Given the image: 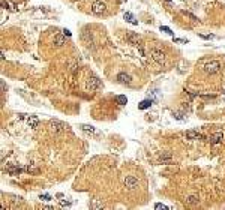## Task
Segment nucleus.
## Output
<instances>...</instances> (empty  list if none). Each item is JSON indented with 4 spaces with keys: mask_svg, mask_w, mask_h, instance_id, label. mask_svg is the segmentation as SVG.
Returning <instances> with one entry per match:
<instances>
[{
    "mask_svg": "<svg viewBox=\"0 0 225 210\" xmlns=\"http://www.w3.org/2000/svg\"><path fill=\"white\" fill-rule=\"evenodd\" d=\"M150 56H152V59L155 60L158 65H161V66H164L165 65V62H167V57H165V52L162 51V50H158V48H152L150 50Z\"/></svg>",
    "mask_w": 225,
    "mask_h": 210,
    "instance_id": "obj_1",
    "label": "nucleus"
},
{
    "mask_svg": "<svg viewBox=\"0 0 225 210\" xmlns=\"http://www.w3.org/2000/svg\"><path fill=\"white\" fill-rule=\"evenodd\" d=\"M123 185H125V188H126L128 191H134V189L138 188L140 180L135 177V176H125V179H123Z\"/></svg>",
    "mask_w": 225,
    "mask_h": 210,
    "instance_id": "obj_2",
    "label": "nucleus"
},
{
    "mask_svg": "<svg viewBox=\"0 0 225 210\" xmlns=\"http://www.w3.org/2000/svg\"><path fill=\"white\" fill-rule=\"evenodd\" d=\"M90 9H92L93 14H96V15H102V14L107 12V3H105L104 0H95V2L92 3Z\"/></svg>",
    "mask_w": 225,
    "mask_h": 210,
    "instance_id": "obj_3",
    "label": "nucleus"
},
{
    "mask_svg": "<svg viewBox=\"0 0 225 210\" xmlns=\"http://www.w3.org/2000/svg\"><path fill=\"white\" fill-rule=\"evenodd\" d=\"M204 72L206 74H209V75H213V74H216V72H219V69H221V63L218 62V60H210V62H207L206 65H204Z\"/></svg>",
    "mask_w": 225,
    "mask_h": 210,
    "instance_id": "obj_4",
    "label": "nucleus"
},
{
    "mask_svg": "<svg viewBox=\"0 0 225 210\" xmlns=\"http://www.w3.org/2000/svg\"><path fill=\"white\" fill-rule=\"evenodd\" d=\"M102 87V81L98 78V77H89L87 80V90L90 92H96Z\"/></svg>",
    "mask_w": 225,
    "mask_h": 210,
    "instance_id": "obj_5",
    "label": "nucleus"
},
{
    "mask_svg": "<svg viewBox=\"0 0 225 210\" xmlns=\"http://www.w3.org/2000/svg\"><path fill=\"white\" fill-rule=\"evenodd\" d=\"M66 125L63 122H60V120H51L50 122V129H51L53 134H60V132H63V131H66Z\"/></svg>",
    "mask_w": 225,
    "mask_h": 210,
    "instance_id": "obj_6",
    "label": "nucleus"
},
{
    "mask_svg": "<svg viewBox=\"0 0 225 210\" xmlns=\"http://www.w3.org/2000/svg\"><path fill=\"white\" fill-rule=\"evenodd\" d=\"M117 81L123 84V86H131V83H132V77L129 75V74H126V72H120V74H117Z\"/></svg>",
    "mask_w": 225,
    "mask_h": 210,
    "instance_id": "obj_7",
    "label": "nucleus"
},
{
    "mask_svg": "<svg viewBox=\"0 0 225 210\" xmlns=\"http://www.w3.org/2000/svg\"><path fill=\"white\" fill-rule=\"evenodd\" d=\"M185 137L188 138V140H203L204 137L198 132V131H186V134H185Z\"/></svg>",
    "mask_w": 225,
    "mask_h": 210,
    "instance_id": "obj_8",
    "label": "nucleus"
},
{
    "mask_svg": "<svg viewBox=\"0 0 225 210\" xmlns=\"http://www.w3.org/2000/svg\"><path fill=\"white\" fill-rule=\"evenodd\" d=\"M222 140H224V132H215L212 137H210V143L212 144H219V143H222Z\"/></svg>",
    "mask_w": 225,
    "mask_h": 210,
    "instance_id": "obj_9",
    "label": "nucleus"
},
{
    "mask_svg": "<svg viewBox=\"0 0 225 210\" xmlns=\"http://www.w3.org/2000/svg\"><path fill=\"white\" fill-rule=\"evenodd\" d=\"M159 161L162 162V164H173V155L171 153H168V152H165V153H162L161 156H159Z\"/></svg>",
    "mask_w": 225,
    "mask_h": 210,
    "instance_id": "obj_10",
    "label": "nucleus"
},
{
    "mask_svg": "<svg viewBox=\"0 0 225 210\" xmlns=\"http://www.w3.org/2000/svg\"><path fill=\"white\" fill-rule=\"evenodd\" d=\"M126 41H128L131 45H137V44H138V35L134 33V32H129V33L126 35Z\"/></svg>",
    "mask_w": 225,
    "mask_h": 210,
    "instance_id": "obj_11",
    "label": "nucleus"
},
{
    "mask_svg": "<svg viewBox=\"0 0 225 210\" xmlns=\"http://www.w3.org/2000/svg\"><path fill=\"white\" fill-rule=\"evenodd\" d=\"M185 203H186L188 206H195V204H198V203H200L198 195H188V197L185 198Z\"/></svg>",
    "mask_w": 225,
    "mask_h": 210,
    "instance_id": "obj_12",
    "label": "nucleus"
},
{
    "mask_svg": "<svg viewBox=\"0 0 225 210\" xmlns=\"http://www.w3.org/2000/svg\"><path fill=\"white\" fill-rule=\"evenodd\" d=\"M27 123H29V126H30V128H33V129H35V128L39 126V119H38L36 116H29V117H27Z\"/></svg>",
    "mask_w": 225,
    "mask_h": 210,
    "instance_id": "obj_13",
    "label": "nucleus"
},
{
    "mask_svg": "<svg viewBox=\"0 0 225 210\" xmlns=\"http://www.w3.org/2000/svg\"><path fill=\"white\" fill-rule=\"evenodd\" d=\"M150 107H152V99H144V101H141L138 104L140 110H147V108H150Z\"/></svg>",
    "mask_w": 225,
    "mask_h": 210,
    "instance_id": "obj_14",
    "label": "nucleus"
},
{
    "mask_svg": "<svg viewBox=\"0 0 225 210\" xmlns=\"http://www.w3.org/2000/svg\"><path fill=\"white\" fill-rule=\"evenodd\" d=\"M125 20H126V21H129V23H131V24H134V26H137V24H138V21L135 20V17H134L131 12H126V14H125Z\"/></svg>",
    "mask_w": 225,
    "mask_h": 210,
    "instance_id": "obj_15",
    "label": "nucleus"
},
{
    "mask_svg": "<svg viewBox=\"0 0 225 210\" xmlns=\"http://www.w3.org/2000/svg\"><path fill=\"white\" fill-rule=\"evenodd\" d=\"M54 44H56L57 47L65 45V38H63L62 35H56V36H54Z\"/></svg>",
    "mask_w": 225,
    "mask_h": 210,
    "instance_id": "obj_16",
    "label": "nucleus"
},
{
    "mask_svg": "<svg viewBox=\"0 0 225 210\" xmlns=\"http://www.w3.org/2000/svg\"><path fill=\"white\" fill-rule=\"evenodd\" d=\"M116 102L119 105H126L128 104V98H126L125 95H117V96H116Z\"/></svg>",
    "mask_w": 225,
    "mask_h": 210,
    "instance_id": "obj_17",
    "label": "nucleus"
},
{
    "mask_svg": "<svg viewBox=\"0 0 225 210\" xmlns=\"http://www.w3.org/2000/svg\"><path fill=\"white\" fill-rule=\"evenodd\" d=\"M81 129L87 134H96V129L93 126H90V125H81Z\"/></svg>",
    "mask_w": 225,
    "mask_h": 210,
    "instance_id": "obj_18",
    "label": "nucleus"
},
{
    "mask_svg": "<svg viewBox=\"0 0 225 210\" xmlns=\"http://www.w3.org/2000/svg\"><path fill=\"white\" fill-rule=\"evenodd\" d=\"M2 6L3 8H9V9H12V11H15L17 8H15V5L14 3H11V2H8V0H2Z\"/></svg>",
    "mask_w": 225,
    "mask_h": 210,
    "instance_id": "obj_19",
    "label": "nucleus"
},
{
    "mask_svg": "<svg viewBox=\"0 0 225 210\" xmlns=\"http://www.w3.org/2000/svg\"><path fill=\"white\" fill-rule=\"evenodd\" d=\"M90 207H92V209H102V207H104V204H102L98 198H95V200H93V204H92Z\"/></svg>",
    "mask_w": 225,
    "mask_h": 210,
    "instance_id": "obj_20",
    "label": "nucleus"
},
{
    "mask_svg": "<svg viewBox=\"0 0 225 210\" xmlns=\"http://www.w3.org/2000/svg\"><path fill=\"white\" fill-rule=\"evenodd\" d=\"M26 171H27V173H38L39 168H36L33 165H29V167H26Z\"/></svg>",
    "mask_w": 225,
    "mask_h": 210,
    "instance_id": "obj_21",
    "label": "nucleus"
},
{
    "mask_svg": "<svg viewBox=\"0 0 225 210\" xmlns=\"http://www.w3.org/2000/svg\"><path fill=\"white\" fill-rule=\"evenodd\" d=\"M161 32H165V33H168V35L173 36V32H171V29H170V27H167V26H161Z\"/></svg>",
    "mask_w": 225,
    "mask_h": 210,
    "instance_id": "obj_22",
    "label": "nucleus"
},
{
    "mask_svg": "<svg viewBox=\"0 0 225 210\" xmlns=\"http://www.w3.org/2000/svg\"><path fill=\"white\" fill-rule=\"evenodd\" d=\"M155 209H168V207H167V206H165V204H162V203H158V204H155Z\"/></svg>",
    "mask_w": 225,
    "mask_h": 210,
    "instance_id": "obj_23",
    "label": "nucleus"
},
{
    "mask_svg": "<svg viewBox=\"0 0 225 210\" xmlns=\"http://www.w3.org/2000/svg\"><path fill=\"white\" fill-rule=\"evenodd\" d=\"M41 200H45V201H48V200H51V197H50L48 194H44V195H41Z\"/></svg>",
    "mask_w": 225,
    "mask_h": 210,
    "instance_id": "obj_24",
    "label": "nucleus"
},
{
    "mask_svg": "<svg viewBox=\"0 0 225 210\" xmlns=\"http://www.w3.org/2000/svg\"><path fill=\"white\" fill-rule=\"evenodd\" d=\"M200 38H203V39H213L215 36L213 35H200Z\"/></svg>",
    "mask_w": 225,
    "mask_h": 210,
    "instance_id": "obj_25",
    "label": "nucleus"
},
{
    "mask_svg": "<svg viewBox=\"0 0 225 210\" xmlns=\"http://www.w3.org/2000/svg\"><path fill=\"white\" fill-rule=\"evenodd\" d=\"M63 35H66V36H71V35H72V33H71L69 30H66V29H65V30H63Z\"/></svg>",
    "mask_w": 225,
    "mask_h": 210,
    "instance_id": "obj_26",
    "label": "nucleus"
},
{
    "mask_svg": "<svg viewBox=\"0 0 225 210\" xmlns=\"http://www.w3.org/2000/svg\"><path fill=\"white\" fill-rule=\"evenodd\" d=\"M42 209H45V210H53L54 207H51V206H42Z\"/></svg>",
    "mask_w": 225,
    "mask_h": 210,
    "instance_id": "obj_27",
    "label": "nucleus"
},
{
    "mask_svg": "<svg viewBox=\"0 0 225 210\" xmlns=\"http://www.w3.org/2000/svg\"><path fill=\"white\" fill-rule=\"evenodd\" d=\"M62 206H71V201H62Z\"/></svg>",
    "mask_w": 225,
    "mask_h": 210,
    "instance_id": "obj_28",
    "label": "nucleus"
}]
</instances>
